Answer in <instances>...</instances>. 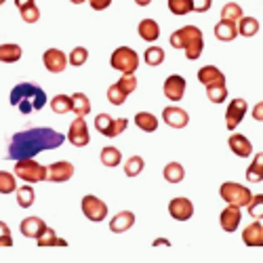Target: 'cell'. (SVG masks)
<instances>
[{
  "mask_svg": "<svg viewBox=\"0 0 263 263\" xmlns=\"http://www.w3.org/2000/svg\"><path fill=\"white\" fill-rule=\"evenodd\" d=\"M45 228H47V223L42 221L40 217H26L24 221H21V226H19V232L24 234L26 238H32V240H36L42 232H45Z\"/></svg>",
  "mask_w": 263,
  "mask_h": 263,
  "instance_id": "d6986e66",
  "label": "cell"
},
{
  "mask_svg": "<svg viewBox=\"0 0 263 263\" xmlns=\"http://www.w3.org/2000/svg\"><path fill=\"white\" fill-rule=\"evenodd\" d=\"M135 213L133 211H120L112 217V221H109V230H112L114 234H124L128 232L130 228L135 226Z\"/></svg>",
  "mask_w": 263,
  "mask_h": 263,
  "instance_id": "ac0fdd59",
  "label": "cell"
},
{
  "mask_svg": "<svg viewBox=\"0 0 263 263\" xmlns=\"http://www.w3.org/2000/svg\"><path fill=\"white\" fill-rule=\"evenodd\" d=\"M126 128H128V118H114L112 128H109V133H107V139H114V137L122 135Z\"/></svg>",
  "mask_w": 263,
  "mask_h": 263,
  "instance_id": "f6af8a7d",
  "label": "cell"
},
{
  "mask_svg": "<svg viewBox=\"0 0 263 263\" xmlns=\"http://www.w3.org/2000/svg\"><path fill=\"white\" fill-rule=\"evenodd\" d=\"M219 196L226 204H234V206H247L253 198V194L249 187H245L242 183H236V181H226L219 187Z\"/></svg>",
  "mask_w": 263,
  "mask_h": 263,
  "instance_id": "8992f818",
  "label": "cell"
},
{
  "mask_svg": "<svg viewBox=\"0 0 263 263\" xmlns=\"http://www.w3.org/2000/svg\"><path fill=\"white\" fill-rule=\"evenodd\" d=\"M247 211L251 219H263V194H255L251 202L247 204Z\"/></svg>",
  "mask_w": 263,
  "mask_h": 263,
  "instance_id": "f35d334b",
  "label": "cell"
},
{
  "mask_svg": "<svg viewBox=\"0 0 263 263\" xmlns=\"http://www.w3.org/2000/svg\"><path fill=\"white\" fill-rule=\"evenodd\" d=\"M11 105H15L21 114H32V112H40L42 107L49 103L47 93L42 86L34 84V82H19L13 86V91L9 95Z\"/></svg>",
  "mask_w": 263,
  "mask_h": 263,
  "instance_id": "7a4b0ae2",
  "label": "cell"
},
{
  "mask_svg": "<svg viewBox=\"0 0 263 263\" xmlns=\"http://www.w3.org/2000/svg\"><path fill=\"white\" fill-rule=\"evenodd\" d=\"M247 181L249 183H261L263 181V152L253 158V162L247 168Z\"/></svg>",
  "mask_w": 263,
  "mask_h": 263,
  "instance_id": "f1b7e54d",
  "label": "cell"
},
{
  "mask_svg": "<svg viewBox=\"0 0 263 263\" xmlns=\"http://www.w3.org/2000/svg\"><path fill=\"white\" fill-rule=\"evenodd\" d=\"M160 120L152 114V112H137L135 114V126L141 128L143 133H156Z\"/></svg>",
  "mask_w": 263,
  "mask_h": 263,
  "instance_id": "cb8c5ba5",
  "label": "cell"
},
{
  "mask_svg": "<svg viewBox=\"0 0 263 263\" xmlns=\"http://www.w3.org/2000/svg\"><path fill=\"white\" fill-rule=\"evenodd\" d=\"M162 120L171 128H185L190 124V114L179 105H168L162 109Z\"/></svg>",
  "mask_w": 263,
  "mask_h": 263,
  "instance_id": "9a60e30c",
  "label": "cell"
},
{
  "mask_svg": "<svg viewBox=\"0 0 263 263\" xmlns=\"http://www.w3.org/2000/svg\"><path fill=\"white\" fill-rule=\"evenodd\" d=\"M116 84L120 86L126 95H130V93H135V89H137V76L135 74H122Z\"/></svg>",
  "mask_w": 263,
  "mask_h": 263,
  "instance_id": "b9f144b4",
  "label": "cell"
},
{
  "mask_svg": "<svg viewBox=\"0 0 263 263\" xmlns=\"http://www.w3.org/2000/svg\"><path fill=\"white\" fill-rule=\"evenodd\" d=\"M126 93L120 89V86L114 82L112 86H109V89H107V101L109 103H112V105H124V101H126Z\"/></svg>",
  "mask_w": 263,
  "mask_h": 263,
  "instance_id": "ab89813d",
  "label": "cell"
},
{
  "mask_svg": "<svg viewBox=\"0 0 263 263\" xmlns=\"http://www.w3.org/2000/svg\"><path fill=\"white\" fill-rule=\"evenodd\" d=\"M171 47L179 49V51H185V57L190 61H196L204 51V38H202L200 28L185 26V28L175 30L171 34Z\"/></svg>",
  "mask_w": 263,
  "mask_h": 263,
  "instance_id": "3957f363",
  "label": "cell"
},
{
  "mask_svg": "<svg viewBox=\"0 0 263 263\" xmlns=\"http://www.w3.org/2000/svg\"><path fill=\"white\" fill-rule=\"evenodd\" d=\"M5 3H7V0H0V7H3V5H5Z\"/></svg>",
  "mask_w": 263,
  "mask_h": 263,
  "instance_id": "db71d44e",
  "label": "cell"
},
{
  "mask_svg": "<svg viewBox=\"0 0 263 263\" xmlns=\"http://www.w3.org/2000/svg\"><path fill=\"white\" fill-rule=\"evenodd\" d=\"M135 3H137L139 7H147V5L152 3V0H135Z\"/></svg>",
  "mask_w": 263,
  "mask_h": 263,
  "instance_id": "816d5d0a",
  "label": "cell"
},
{
  "mask_svg": "<svg viewBox=\"0 0 263 263\" xmlns=\"http://www.w3.org/2000/svg\"><path fill=\"white\" fill-rule=\"evenodd\" d=\"M15 194H17V204H19L21 209H30V206L36 202V194H34V187H32L30 183L17 187Z\"/></svg>",
  "mask_w": 263,
  "mask_h": 263,
  "instance_id": "4dcf8cb0",
  "label": "cell"
},
{
  "mask_svg": "<svg viewBox=\"0 0 263 263\" xmlns=\"http://www.w3.org/2000/svg\"><path fill=\"white\" fill-rule=\"evenodd\" d=\"M112 122H114V118L109 116V114H99V116L95 118V128L99 130V133H101L103 137H107L109 128H112Z\"/></svg>",
  "mask_w": 263,
  "mask_h": 263,
  "instance_id": "ee69618b",
  "label": "cell"
},
{
  "mask_svg": "<svg viewBox=\"0 0 263 263\" xmlns=\"http://www.w3.org/2000/svg\"><path fill=\"white\" fill-rule=\"evenodd\" d=\"M143 166H145V160L141 156H130L124 162V175L126 177H137V175H141Z\"/></svg>",
  "mask_w": 263,
  "mask_h": 263,
  "instance_id": "d590c367",
  "label": "cell"
},
{
  "mask_svg": "<svg viewBox=\"0 0 263 263\" xmlns=\"http://www.w3.org/2000/svg\"><path fill=\"white\" fill-rule=\"evenodd\" d=\"M15 177L24 179L26 183H40L47 181V166H42L38 160L34 158H21L15 160Z\"/></svg>",
  "mask_w": 263,
  "mask_h": 263,
  "instance_id": "277c9868",
  "label": "cell"
},
{
  "mask_svg": "<svg viewBox=\"0 0 263 263\" xmlns=\"http://www.w3.org/2000/svg\"><path fill=\"white\" fill-rule=\"evenodd\" d=\"M80 206H82L84 217L89 219V221H93V223H99L107 217V204L101 198H97V196H93V194H86L84 198L80 200Z\"/></svg>",
  "mask_w": 263,
  "mask_h": 263,
  "instance_id": "52a82bcc",
  "label": "cell"
},
{
  "mask_svg": "<svg viewBox=\"0 0 263 263\" xmlns=\"http://www.w3.org/2000/svg\"><path fill=\"white\" fill-rule=\"evenodd\" d=\"M198 80H200V84H204V86H211V84H226L228 80H226V74L219 70V68H215V65H204V68H200L198 70Z\"/></svg>",
  "mask_w": 263,
  "mask_h": 263,
  "instance_id": "ffe728a7",
  "label": "cell"
},
{
  "mask_svg": "<svg viewBox=\"0 0 263 263\" xmlns=\"http://www.w3.org/2000/svg\"><path fill=\"white\" fill-rule=\"evenodd\" d=\"M19 13H21V19H24L26 24H36V21L40 19V9L36 7V3H32V5H28L24 9H19Z\"/></svg>",
  "mask_w": 263,
  "mask_h": 263,
  "instance_id": "7bdbcfd3",
  "label": "cell"
},
{
  "mask_svg": "<svg viewBox=\"0 0 263 263\" xmlns=\"http://www.w3.org/2000/svg\"><path fill=\"white\" fill-rule=\"evenodd\" d=\"M21 55H24V51H21V47L15 45V42L0 45V61L3 63H17L21 59Z\"/></svg>",
  "mask_w": 263,
  "mask_h": 263,
  "instance_id": "4316f807",
  "label": "cell"
},
{
  "mask_svg": "<svg viewBox=\"0 0 263 263\" xmlns=\"http://www.w3.org/2000/svg\"><path fill=\"white\" fill-rule=\"evenodd\" d=\"M72 112L80 118H86L91 114V99L84 93H74L72 95Z\"/></svg>",
  "mask_w": 263,
  "mask_h": 263,
  "instance_id": "83f0119b",
  "label": "cell"
},
{
  "mask_svg": "<svg viewBox=\"0 0 263 263\" xmlns=\"http://www.w3.org/2000/svg\"><path fill=\"white\" fill-rule=\"evenodd\" d=\"M17 190V179L15 173L0 171V194H13Z\"/></svg>",
  "mask_w": 263,
  "mask_h": 263,
  "instance_id": "74e56055",
  "label": "cell"
},
{
  "mask_svg": "<svg viewBox=\"0 0 263 263\" xmlns=\"http://www.w3.org/2000/svg\"><path fill=\"white\" fill-rule=\"evenodd\" d=\"M65 141V135L51 126H28L11 135L7 145V160H21V158H36L42 152L57 149Z\"/></svg>",
  "mask_w": 263,
  "mask_h": 263,
  "instance_id": "6da1fadb",
  "label": "cell"
},
{
  "mask_svg": "<svg viewBox=\"0 0 263 263\" xmlns=\"http://www.w3.org/2000/svg\"><path fill=\"white\" fill-rule=\"evenodd\" d=\"M247 112H249V103L242 97L232 99L230 105H228V109H226V126H228V130H232V133H234L236 126L245 120Z\"/></svg>",
  "mask_w": 263,
  "mask_h": 263,
  "instance_id": "ba28073f",
  "label": "cell"
},
{
  "mask_svg": "<svg viewBox=\"0 0 263 263\" xmlns=\"http://www.w3.org/2000/svg\"><path fill=\"white\" fill-rule=\"evenodd\" d=\"M0 247H13V236H11V228L0 221Z\"/></svg>",
  "mask_w": 263,
  "mask_h": 263,
  "instance_id": "bcb514c9",
  "label": "cell"
},
{
  "mask_svg": "<svg viewBox=\"0 0 263 263\" xmlns=\"http://www.w3.org/2000/svg\"><path fill=\"white\" fill-rule=\"evenodd\" d=\"M99 160H101L103 166L114 168V166H118L122 162V152L118 147H114V145H105L101 149V154H99Z\"/></svg>",
  "mask_w": 263,
  "mask_h": 263,
  "instance_id": "484cf974",
  "label": "cell"
},
{
  "mask_svg": "<svg viewBox=\"0 0 263 263\" xmlns=\"http://www.w3.org/2000/svg\"><path fill=\"white\" fill-rule=\"evenodd\" d=\"M51 109L55 114H68V112H72V95H55L51 99Z\"/></svg>",
  "mask_w": 263,
  "mask_h": 263,
  "instance_id": "d6a6232c",
  "label": "cell"
},
{
  "mask_svg": "<svg viewBox=\"0 0 263 263\" xmlns=\"http://www.w3.org/2000/svg\"><path fill=\"white\" fill-rule=\"evenodd\" d=\"M32 3H36V0H15V7H17V9H24V7L32 5Z\"/></svg>",
  "mask_w": 263,
  "mask_h": 263,
  "instance_id": "f907efd6",
  "label": "cell"
},
{
  "mask_svg": "<svg viewBox=\"0 0 263 263\" xmlns=\"http://www.w3.org/2000/svg\"><path fill=\"white\" fill-rule=\"evenodd\" d=\"M213 7V0H192V11L194 13H209Z\"/></svg>",
  "mask_w": 263,
  "mask_h": 263,
  "instance_id": "7dc6e473",
  "label": "cell"
},
{
  "mask_svg": "<svg viewBox=\"0 0 263 263\" xmlns=\"http://www.w3.org/2000/svg\"><path fill=\"white\" fill-rule=\"evenodd\" d=\"M215 38L219 40V42H232V40H236V36H238V28H236V24H230V21H223V19H219V24L215 26Z\"/></svg>",
  "mask_w": 263,
  "mask_h": 263,
  "instance_id": "603a6c76",
  "label": "cell"
},
{
  "mask_svg": "<svg viewBox=\"0 0 263 263\" xmlns=\"http://www.w3.org/2000/svg\"><path fill=\"white\" fill-rule=\"evenodd\" d=\"M166 5H168V11L177 17L192 13V0H166Z\"/></svg>",
  "mask_w": 263,
  "mask_h": 263,
  "instance_id": "8d00e7d4",
  "label": "cell"
},
{
  "mask_svg": "<svg viewBox=\"0 0 263 263\" xmlns=\"http://www.w3.org/2000/svg\"><path fill=\"white\" fill-rule=\"evenodd\" d=\"M36 245L40 249H47V247H68V240H63L57 236V232L53 228H45V232H42L38 238H36Z\"/></svg>",
  "mask_w": 263,
  "mask_h": 263,
  "instance_id": "7402d4cb",
  "label": "cell"
},
{
  "mask_svg": "<svg viewBox=\"0 0 263 263\" xmlns=\"http://www.w3.org/2000/svg\"><path fill=\"white\" fill-rule=\"evenodd\" d=\"M236 28H238V36H245V38H253V36H257L259 34V30H261V26H259V21L255 19V17H240V21L236 24Z\"/></svg>",
  "mask_w": 263,
  "mask_h": 263,
  "instance_id": "d4e9b609",
  "label": "cell"
},
{
  "mask_svg": "<svg viewBox=\"0 0 263 263\" xmlns=\"http://www.w3.org/2000/svg\"><path fill=\"white\" fill-rule=\"evenodd\" d=\"M162 177H164V181H168V183H181L183 177H185V168H183L179 162H168V164L162 168Z\"/></svg>",
  "mask_w": 263,
  "mask_h": 263,
  "instance_id": "f546056e",
  "label": "cell"
},
{
  "mask_svg": "<svg viewBox=\"0 0 263 263\" xmlns=\"http://www.w3.org/2000/svg\"><path fill=\"white\" fill-rule=\"evenodd\" d=\"M240 221H242V211H240V206L228 204L221 213H219V226H221V230L228 234L236 232L240 228Z\"/></svg>",
  "mask_w": 263,
  "mask_h": 263,
  "instance_id": "4fadbf2b",
  "label": "cell"
},
{
  "mask_svg": "<svg viewBox=\"0 0 263 263\" xmlns=\"http://www.w3.org/2000/svg\"><path fill=\"white\" fill-rule=\"evenodd\" d=\"M86 61H89V51H86L84 47H76L68 57V63L74 65V68H80V65H84Z\"/></svg>",
  "mask_w": 263,
  "mask_h": 263,
  "instance_id": "60d3db41",
  "label": "cell"
},
{
  "mask_svg": "<svg viewBox=\"0 0 263 263\" xmlns=\"http://www.w3.org/2000/svg\"><path fill=\"white\" fill-rule=\"evenodd\" d=\"M143 61L149 65V68H158V65L164 63V49L160 47H147L143 53Z\"/></svg>",
  "mask_w": 263,
  "mask_h": 263,
  "instance_id": "1f68e13d",
  "label": "cell"
},
{
  "mask_svg": "<svg viewBox=\"0 0 263 263\" xmlns=\"http://www.w3.org/2000/svg\"><path fill=\"white\" fill-rule=\"evenodd\" d=\"M168 215L175 219V221H187V219L194 217V204L190 198H183V196H177L168 202Z\"/></svg>",
  "mask_w": 263,
  "mask_h": 263,
  "instance_id": "7c38bea8",
  "label": "cell"
},
{
  "mask_svg": "<svg viewBox=\"0 0 263 263\" xmlns=\"http://www.w3.org/2000/svg\"><path fill=\"white\" fill-rule=\"evenodd\" d=\"M253 118L257 122H263V101H259L255 107H253Z\"/></svg>",
  "mask_w": 263,
  "mask_h": 263,
  "instance_id": "681fc988",
  "label": "cell"
},
{
  "mask_svg": "<svg viewBox=\"0 0 263 263\" xmlns=\"http://www.w3.org/2000/svg\"><path fill=\"white\" fill-rule=\"evenodd\" d=\"M137 32L145 42H156L160 38V26H158V21H154L152 17H145L139 21Z\"/></svg>",
  "mask_w": 263,
  "mask_h": 263,
  "instance_id": "44dd1931",
  "label": "cell"
},
{
  "mask_svg": "<svg viewBox=\"0 0 263 263\" xmlns=\"http://www.w3.org/2000/svg\"><path fill=\"white\" fill-rule=\"evenodd\" d=\"M185 86H187V80L179 74H171L166 80H164V86H162V91H164V97L173 103H179L185 95Z\"/></svg>",
  "mask_w": 263,
  "mask_h": 263,
  "instance_id": "30bf717a",
  "label": "cell"
},
{
  "mask_svg": "<svg viewBox=\"0 0 263 263\" xmlns=\"http://www.w3.org/2000/svg\"><path fill=\"white\" fill-rule=\"evenodd\" d=\"M70 3H72V5H84L86 0H70Z\"/></svg>",
  "mask_w": 263,
  "mask_h": 263,
  "instance_id": "f5cc1de1",
  "label": "cell"
},
{
  "mask_svg": "<svg viewBox=\"0 0 263 263\" xmlns=\"http://www.w3.org/2000/svg\"><path fill=\"white\" fill-rule=\"evenodd\" d=\"M74 177V164L68 160H57L47 166V181L53 183H65Z\"/></svg>",
  "mask_w": 263,
  "mask_h": 263,
  "instance_id": "8fae6325",
  "label": "cell"
},
{
  "mask_svg": "<svg viewBox=\"0 0 263 263\" xmlns=\"http://www.w3.org/2000/svg\"><path fill=\"white\" fill-rule=\"evenodd\" d=\"M242 240L245 245L251 249H261L263 247V226L259 223V219H253V223H249L242 230Z\"/></svg>",
  "mask_w": 263,
  "mask_h": 263,
  "instance_id": "2e32d148",
  "label": "cell"
},
{
  "mask_svg": "<svg viewBox=\"0 0 263 263\" xmlns=\"http://www.w3.org/2000/svg\"><path fill=\"white\" fill-rule=\"evenodd\" d=\"M206 97L211 103H223L228 99V86L226 84H211L206 86Z\"/></svg>",
  "mask_w": 263,
  "mask_h": 263,
  "instance_id": "e575fe53",
  "label": "cell"
},
{
  "mask_svg": "<svg viewBox=\"0 0 263 263\" xmlns=\"http://www.w3.org/2000/svg\"><path fill=\"white\" fill-rule=\"evenodd\" d=\"M68 141L74 147H84L91 143V133H89V126H86V120L76 116V120H72L70 130H68Z\"/></svg>",
  "mask_w": 263,
  "mask_h": 263,
  "instance_id": "9c48e42d",
  "label": "cell"
},
{
  "mask_svg": "<svg viewBox=\"0 0 263 263\" xmlns=\"http://www.w3.org/2000/svg\"><path fill=\"white\" fill-rule=\"evenodd\" d=\"M42 63L51 74H61L68 68V55L59 49H47L45 55H42Z\"/></svg>",
  "mask_w": 263,
  "mask_h": 263,
  "instance_id": "5bb4252c",
  "label": "cell"
},
{
  "mask_svg": "<svg viewBox=\"0 0 263 263\" xmlns=\"http://www.w3.org/2000/svg\"><path fill=\"white\" fill-rule=\"evenodd\" d=\"M89 5L93 11H105L109 5H112V0H89Z\"/></svg>",
  "mask_w": 263,
  "mask_h": 263,
  "instance_id": "c3c4849f",
  "label": "cell"
},
{
  "mask_svg": "<svg viewBox=\"0 0 263 263\" xmlns=\"http://www.w3.org/2000/svg\"><path fill=\"white\" fill-rule=\"evenodd\" d=\"M109 65L120 74H135L139 70V55L130 47H118L109 57Z\"/></svg>",
  "mask_w": 263,
  "mask_h": 263,
  "instance_id": "5b68a950",
  "label": "cell"
},
{
  "mask_svg": "<svg viewBox=\"0 0 263 263\" xmlns=\"http://www.w3.org/2000/svg\"><path fill=\"white\" fill-rule=\"evenodd\" d=\"M228 145L232 149V154H236L238 158H249L253 154V143L249 141V137L240 135V133H232L228 139Z\"/></svg>",
  "mask_w": 263,
  "mask_h": 263,
  "instance_id": "e0dca14e",
  "label": "cell"
},
{
  "mask_svg": "<svg viewBox=\"0 0 263 263\" xmlns=\"http://www.w3.org/2000/svg\"><path fill=\"white\" fill-rule=\"evenodd\" d=\"M242 15H245V13H242V7L236 5V3H228V5H223V9H221V19H223V21H230V24H238Z\"/></svg>",
  "mask_w": 263,
  "mask_h": 263,
  "instance_id": "836d02e7",
  "label": "cell"
}]
</instances>
